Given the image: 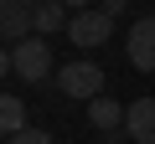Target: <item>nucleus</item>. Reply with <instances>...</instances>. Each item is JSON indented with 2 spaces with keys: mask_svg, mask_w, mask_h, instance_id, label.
I'll list each match as a JSON object with an SVG mask.
<instances>
[{
  "mask_svg": "<svg viewBox=\"0 0 155 144\" xmlns=\"http://www.w3.org/2000/svg\"><path fill=\"white\" fill-rule=\"evenodd\" d=\"M26 36H36L31 5L26 0H0V41H26Z\"/></svg>",
  "mask_w": 155,
  "mask_h": 144,
  "instance_id": "nucleus-5",
  "label": "nucleus"
},
{
  "mask_svg": "<svg viewBox=\"0 0 155 144\" xmlns=\"http://www.w3.org/2000/svg\"><path fill=\"white\" fill-rule=\"evenodd\" d=\"M21 129H31V124H26V103H21L16 93H0V134L16 139Z\"/></svg>",
  "mask_w": 155,
  "mask_h": 144,
  "instance_id": "nucleus-8",
  "label": "nucleus"
},
{
  "mask_svg": "<svg viewBox=\"0 0 155 144\" xmlns=\"http://www.w3.org/2000/svg\"><path fill=\"white\" fill-rule=\"evenodd\" d=\"M5 72H16V62H11V52L0 46V77H5Z\"/></svg>",
  "mask_w": 155,
  "mask_h": 144,
  "instance_id": "nucleus-11",
  "label": "nucleus"
},
{
  "mask_svg": "<svg viewBox=\"0 0 155 144\" xmlns=\"http://www.w3.org/2000/svg\"><path fill=\"white\" fill-rule=\"evenodd\" d=\"M109 36H114V16H109L104 5L72 11V21H67V41H78L83 52H93V46H104Z\"/></svg>",
  "mask_w": 155,
  "mask_h": 144,
  "instance_id": "nucleus-2",
  "label": "nucleus"
},
{
  "mask_svg": "<svg viewBox=\"0 0 155 144\" xmlns=\"http://www.w3.org/2000/svg\"><path fill=\"white\" fill-rule=\"evenodd\" d=\"M124 52H129V62H134L140 72H155V16H145V21H134V26H129Z\"/></svg>",
  "mask_w": 155,
  "mask_h": 144,
  "instance_id": "nucleus-4",
  "label": "nucleus"
},
{
  "mask_svg": "<svg viewBox=\"0 0 155 144\" xmlns=\"http://www.w3.org/2000/svg\"><path fill=\"white\" fill-rule=\"evenodd\" d=\"M11 144H57V139H52L47 129H21V134H16Z\"/></svg>",
  "mask_w": 155,
  "mask_h": 144,
  "instance_id": "nucleus-10",
  "label": "nucleus"
},
{
  "mask_svg": "<svg viewBox=\"0 0 155 144\" xmlns=\"http://www.w3.org/2000/svg\"><path fill=\"white\" fill-rule=\"evenodd\" d=\"M67 21H72V11L62 5V0H41V5L31 11V26H36V36H52V31H67Z\"/></svg>",
  "mask_w": 155,
  "mask_h": 144,
  "instance_id": "nucleus-7",
  "label": "nucleus"
},
{
  "mask_svg": "<svg viewBox=\"0 0 155 144\" xmlns=\"http://www.w3.org/2000/svg\"><path fill=\"white\" fill-rule=\"evenodd\" d=\"M26 5H31V11H36V5H41V0H26Z\"/></svg>",
  "mask_w": 155,
  "mask_h": 144,
  "instance_id": "nucleus-14",
  "label": "nucleus"
},
{
  "mask_svg": "<svg viewBox=\"0 0 155 144\" xmlns=\"http://www.w3.org/2000/svg\"><path fill=\"white\" fill-rule=\"evenodd\" d=\"M62 5H67V11H88V0H62Z\"/></svg>",
  "mask_w": 155,
  "mask_h": 144,
  "instance_id": "nucleus-13",
  "label": "nucleus"
},
{
  "mask_svg": "<svg viewBox=\"0 0 155 144\" xmlns=\"http://www.w3.org/2000/svg\"><path fill=\"white\" fill-rule=\"evenodd\" d=\"M124 5H129V0H104V11H109V16H119Z\"/></svg>",
  "mask_w": 155,
  "mask_h": 144,
  "instance_id": "nucleus-12",
  "label": "nucleus"
},
{
  "mask_svg": "<svg viewBox=\"0 0 155 144\" xmlns=\"http://www.w3.org/2000/svg\"><path fill=\"white\" fill-rule=\"evenodd\" d=\"M124 134L134 144H155V98H134L124 108Z\"/></svg>",
  "mask_w": 155,
  "mask_h": 144,
  "instance_id": "nucleus-6",
  "label": "nucleus"
},
{
  "mask_svg": "<svg viewBox=\"0 0 155 144\" xmlns=\"http://www.w3.org/2000/svg\"><path fill=\"white\" fill-rule=\"evenodd\" d=\"M88 124L104 129V134H114V129L124 124V108H119L114 98H93V103H88Z\"/></svg>",
  "mask_w": 155,
  "mask_h": 144,
  "instance_id": "nucleus-9",
  "label": "nucleus"
},
{
  "mask_svg": "<svg viewBox=\"0 0 155 144\" xmlns=\"http://www.w3.org/2000/svg\"><path fill=\"white\" fill-rule=\"evenodd\" d=\"M57 88L67 93V98H78V103H93V98H104V67L98 62H67L62 72H57Z\"/></svg>",
  "mask_w": 155,
  "mask_h": 144,
  "instance_id": "nucleus-1",
  "label": "nucleus"
},
{
  "mask_svg": "<svg viewBox=\"0 0 155 144\" xmlns=\"http://www.w3.org/2000/svg\"><path fill=\"white\" fill-rule=\"evenodd\" d=\"M11 62H16V77H26V83H47V77H52V46H47V36H26V41H16V46H11Z\"/></svg>",
  "mask_w": 155,
  "mask_h": 144,
  "instance_id": "nucleus-3",
  "label": "nucleus"
}]
</instances>
